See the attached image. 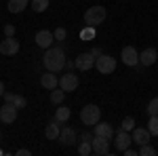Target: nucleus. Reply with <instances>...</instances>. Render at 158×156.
<instances>
[{
    "label": "nucleus",
    "instance_id": "1",
    "mask_svg": "<svg viewBox=\"0 0 158 156\" xmlns=\"http://www.w3.org/2000/svg\"><path fill=\"white\" fill-rule=\"evenodd\" d=\"M65 53H63V48L59 47H49L47 48V53H44V57H42V63H44V68L49 70V72H61L63 68H65Z\"/></svg>",
    "mask_w": 158,
    "mask_h": 156
},
{
    "label": "nucleus",
    "instance_id": "2",
    "mask_svg": "<svg viewBox=\"0 0 158 156\" xmlns=\"http://www.w3.org/2000/svg\"><path fill=\"white\" fill-rule=\"evenodd\" d=\"M99 120H101V110L95 103H89V106H85V108L80 110V122L85 124L86 129L95 127Z\"/></svg>",
    "mask_w": 158,
    "mask_h": 156
},
{
    "label": "nucleus",
    "instance_id": "3",
    "mask_svg": "<svg viewBox=\"0 0 158 156\" xmlns=\"http://www.w3.org/2000/svg\"><path fill=\"white\" fill-rule=\"evenodd\" d=\"M106 17H108L106 6L95 4V6H91V9H86V13H85V23L86 25H99V23H103V21H106Z\"/></svg>",
    "mask_w": 158,
    "mask_h": 156
},
{
    "label": "nucleus",
    "instance_id": "4",
    "mask_svg": "<svg viewBox=\"0 0 158 156\" xmlns=\"http://www.w3.org/2000/svg\"><path fill=\"white\" fill-rule=\"evenodd\" d=\"M95 68H97L99 74H114V70H116V59L112 55H108V53H103V55L95 57Z\"/></svg>",
    "mask_w": 158,
    "mask_h": 156
},
{
    "label": "nucleus",
    "instance_id": "5",
    "mask_svg": "<svg viewBox=\"0 0 158 156\" xmlns=\"http://www.w3.org/2000/svg\"><path fill=\"white\" fill-rule=\"evenodd\" d=\"M91 145H93V154H97V156L110 154V137H103V135H93Z\"/></svg>",
    "mask_w": 158,
    "mask_h": 156
},
{
    "label": "nucleus",
    "instance_id": "6",
    "mask_svg": "<svg viewBox=\"0 0 158 156\" xmlns=\"http://www.w3.org/2000/svg\"><path fill=\"white\" fill-rule=\"evenodd\" d=\"M131 144H133V137H131V133H129V131L120 129V131L114 133V145H116L118 152H124L127 148H131Z\"/></svg>",
    "mask_w": 158,
    "mask_h": 156
},
{
    "label": "nucleus",
    "instance_id": "7",
    "mask_svg": "<svg viewBox=\"0 0 158 156\" xmlns=\"http://www.w3.org/2000/svg\"><path fill=\"white\" fill-rule=\"evenodd\" d=\"M74 65H76V70H80V72H89L91 68H95V57L91 55V51L80 53V55L74 59Z\"/></svg>",
    "mask_w": 158,
    "mask_h": 156
},
{
    "label": "nucleus",
    "instance_id": "8",
    "mask_svg": "<svg viewBox=\"0 0 158 156\" xmlns=\"http://www.w3.org/2000/svg\"><path fill=\"white\" fill-rule=\"evenodd\" d=\"M0 53L4 57H13L19 53V40H15V36H6L0 42Z\"/></svg>",
    "mask_w": 158,
    "mask_h": 156
},
{
    "label": "nucleus",
    "instance_id": "9",
    "mask_svg": "<svg viewBox=\"0 0 158 156\" xmlns=\"http://www.w3.org/2000/svg\"><path fill=\"white\" fill-rule=\"evenodd\" d=\"M59 86L65 91V93H72V91H76L78 89V76L74 72H68V74H63L59 78Z\"/></svg>",
    "mask_w": 158,
    "mask_h": 156
},
{
    "label": "nucleus",
    "instance_id": "10",
    "mask_svg": "<svg viewBox=\"0 0 158 156\" xmlns=\"http://www.w3.org/2000/svg\"><path fill=\"white\" fill-rule=\"evenodd\" d=\"M17 120V108L13 103H4L0 108V122L2 124H13Z\"/></svg>",
    "mask_w": 158,
    "mask_h": 156
},
{
    "label": "nucleus",
    "instance_id": "11",
    "mask_svg": "<svg viewBox=\"0 0 158 156\" xmlns=\"http://www.w3.org/2000/svg\"><path fill=\"white\" fill-rule=\"evenodd\" d=\"M120 59L124 65H137L139 63V53H137V48L135 47H124L122 48V53H120Z\"/></svg>",
    "mask_w": 158,
    "mask_h": 156
},
{
    "label": "nucleus",
    "instance_id": "12",
    "mask_svg": "<svg viewBox=\"0 0 158 156\" xmlns=\"http://www.w3.org/2000/svg\"><path fill=\"white\" fill-rule=\"evenodd\" d=\"M131 137H133V144L137 145H143V144H150V139H152V133L148 131V127H135L133 131H131Z\"/></svg>",
    "mask_w": 158,
    "mask_h": 156
},
{
    "label": "nucleus",
    "instance_id": "13",
    "mask_svg": "<svg viewBox=\"0 0 158 156\" xmlns=\"http://www.w3.org/2000/svg\"><path fill=\"white\" fill-rule=\"evenodd\" d=\"M156 59H158V51L156 48H152V47H148V48H143L141 51V55H139V63L141 65H154L156 63Z\"/></svg>",
    "mask_w": 158,
    "mask_h": 156
},
{
    "label": "nucleus",
    "instance_id": "14",
    "mask_svg": "<svg viewBox=\"0 0 158 156\" xmlns=\"http://www.w3.org/2000/svg\"><path fill=\"white\" fill-rule=\"evenodd\" d=\"M36 44L40 48H49V47H53V40H55V36H53V32H49V30H40L36 34Z\"/></svg>",
    "mask_w": 158,
    "mask_h": 156
},
{
    "label": "nucleus",
    "instance_id": "15",
    "mask_svg": "<svg viewBox=\"0 0 158 156\" xmlns=\"http://www.w3.org/2000/svg\"><path fill=\"white\" fill-rule=\"evenodd\" d=\"M76 131L72 127H61V133H59V144L61 145H74L76 144Z\"/></svg>",
    "mask_w": 158,
    "mask_h": 156
},
{
    "label": "nucleus",
    "instance_id": "16",
    "mask_svg": "<svg viewBox=\"0 0 158 156\" xmlns=\"http://www.w3.org/2000/svg\"><path fill=\"white\" fill-rule=\"evenodd\" d=\"M61 122L57 118H53L49 122V124H47V127H44V137H47V139H51V141H55V139H59V133H61V127H59Z\"/></svg>",
    "mask_w": 158,
    "mask_h": 156
},
{
    "label": "nucleus",
    "instance_id": "17",
    "mask_svg": "<svg viewBox=\"0 0 158 156\" xmlns=\"http://www.w3.org/2000/svg\"><path fill=\"white\" fill-rule=\"evenodd\" d=\"M40 84H42L47 91H53V89H57V86H59L57 74H55V72H49V70H47V74H42V76H40Z\"/></svg>",
    "mask_w": 158,
    "mask_h": 156
},
{
    "label": "nucleus",
    "instance_id": "18",
    "mask_svg": "<svg viewBox=\"0 0 158 156\" xmlns=\"http://www.w3.org/2000/svg\"><path fill=\"white\" fill-rule=\"evenodd\" d=\"M2 97H4V103H13L17 110H21V108L27 106V99H25L23 95H15V93H6V91H4Z\"/></svg>",
    "mask_w": 158,
    "mask_h": 156
},
{
    "label": "nucleus",
    "instance_id": "19",
    "mask_svg": "<svg viewBox=\"0 0 158 156\" xmlns=\"http://www.w3.org/2000/svg\"><path fill=\"white\" fill-rule=\"evenodd\" d=\"M93 135H103V137H110V139H112V137H114V127H112L110 122H101V120H99L97 124L93 127Z\"/></svg>",
    "mask_w": 158,
    "mask_h": 156
},
{
    "label": "nucleus",
    "instance_id": "20",
    "mask_svg": "<svg viewBox=\"0 0 158 156\" xmlns=\"http://www.w3.org/2000/svg\"><path fill=\"white\" fill-rule=\"evenodd\" d=\"M27 6V0H9V4H6V9L11 13H21Z\"/></svg>",
    "mask_w": 158,
    "mask_h": 156
},
{
    "label": "nucleus",
    "instance_id": "21",
    "mask_svg": "<svg viewBox=\"0 0 158 156\" xmlns=\"http://www.w3.org/2000/svg\"><path fill=\"white\" fill-rule=\"evenodd\" d=\"M70 116H72V110H70V108H63V106H59L57 112H55V118L59 120V122H68Z\"/></svg>",
    "mask_w": 158,
    "mask_h": 156
},
{
    "label": "nucleus",
    "instance_id": "22",
    "mask_svg": "<svg viewBox=\"0 0 158 156\" xmlns=\"http://www.w3.org/2000/svg\"><path fill=\"white\" fill-rule=\"evenodd\" d=\"M63 97H65V91H63L61 86L51 91V101H53L55 106H61V103H63Z\"/></svg>",
    "mask_w": 158,
    "mask_h": 156
},
{
    "label": "nucleus",
    "instance_id": "23",
    "mask_svg": "<svg viewBox=\"0 0 158 156\" xmlns=\"http://www.w3.org/2000/svg\"><path fill=\"white\" fill-rule=\"evenodd\" d=\"M30 4H32V9H34L36 13H44L47 9H49V0H32Z\"/></svg>",
    "mask_w": 158,
    "mask_h": 156
},
{
    "label": "nucleus",
    "instance_id": "24",
    "mask_svg": "<svg viewBox=\"0 0 158 156\" xmlns=\"http://www.w3.org/2000/svg\"><path fill=\"white\" fill-rule=\"evenodd\" d=\"M137 154H141V156H154V154H156V148H154V145H150V144H143V145H139Z\"/></svg>",
    "mask_w": 158,
    "mask_h": 156
},
{
    "label": "nucleus",
    "instance_id": "25",
    "mask_svg": "<svg viewBox=\"0 0 158 156\" xmlns=\"http://www.w3.org/2000/svg\"><path fill=\"white\" fill-rule=\"evenodd\" d=\"M148 131L152 133L154 137H158V116H150V120H148Z\"/></svg>",
    "mask_w": 158,
    "mask_h": 156
},
{
    "label": "nucleus",
    "instance_id": "26",
    "mask_svg": "<svg viewBox=\"0 0 158 156\" xmlns=\"http://www.w3.org/2000/svg\"><path fill=\"white\" fill-rule=\"evenodd\" d=\"M80 38L82 40H93L95 38V25H86L85 30L80 32Z\"/></svg>",
    "mask_w": 158,
    "mask_h": 156
},
{
    "label": "nucleus",
    "instance_id": "27",
    "mask_svg": "<svg viewBox=\"0 0 158 156\" xmlns=\"http://www.w3.org/2000/svg\"><path fill=\"white\" fill-rule=\"evenodd\" d=\"M120 129H124V131H133L135 129V118L133 116H124V118H122V124H120Z\"/></svg>",
    "mask_w": 158,
    "mask_h": 156
},
{
    "label": "nucleus",
    "instance_id": "28",
    "mask_svg": "<svg viewBox=\"0 0 158 156\" xmlns=\"http://www.w3.org/2000/svg\"><path fill=\"white\" fill-rule=\"evenodd\" d=\"M91 152H93L91 141H80V145H78V154H80V156H89Z\"/></svg>",
    "mask_w": 158,
    "mask_h": 156
},
{
    "label": "nucleus",
    "instance_id": "29",
    "mask_svg": "<svg viewBox=\"0 0 158 156\" xmlns=\"http://www.w3.org/2000/svg\"><path fill=\"white\" fill-rule=\"evenodd\" d=\"M146 112L150 114V116H158V97H154V99H150V103H148Z\"/></svg>",
    "mask_w": 158,
    "mask_h": 156
},
{
    "label": "nucleus",
    "instance_id": "30",
    "mask_svg": "<svg viewBox=\"0 0 158 156\" xmlns=\"http://www.w3.org/2000/svg\"><path fill=\"white\" fill-rule=\"evenodd\" d=\"M53 36H55V40H65L68 32H65V27H57V30L53 32Z\"/></svg>",
    "mask_w": 158,
    "mask_h": 156
},
{
    "label": "nucleus",
    "instance_id": "31",
    "mask_svg": "<svg viewBox=\"0 0 158 156\" xmlns=\"http://www.w3.org/2000/svg\"><path fill=\"white\" fill-rule=\"evenodd\" d=\"M4 36H15V25H13V23L4 25Z\"/></svg>",
    "mask_w": 158,
    "mask_h": 156
},
{
    "label": "nucleus",
    "instance_id": "32",
    "mask_svg": "<svg viewBox=\"0 0 158 156\" xmlns=\"http://www.w3.org/2000/svg\"><path fill=\"white\" fill-rule=\"evenodd\" d=\"M80 139H82V141H91V139H93V135H91L89 131H85L82 135H80Z\"/></svg>",
    "mask_w": 158,
    "mask_h": 156
},
{
    "label": "nucleus",
    "instance_id": "33",
    "mask_svg": "<svg viewBox=\"0 0 158 156\" xmlns=\"http://www.w3.org/2000/svg\"><path fill=\"white\" fill-rule=\"evenodd\" d=\"M91 55H93V57H99V55H103V53H101V48H99V47H93V48H91Z\"/></svg>",
    "mask_w": 158,
    "mask_h": 156
},
{
    "label": "nucleus",
    "instance_id": "34",
    "mask_svg": "<svg viewBox=\"0 0 158 156\" xmlns=\"http://www.w3.org/2000/svg\"><path fill=\"white\" fill-rule=\"evenodd\" d=\"M17 154H19V156H30L32 152H30V150H25V148H21V150H17Z\"/></svg>",
    "mask_w": 158,
    "mask_h": 156
},
{
    "label": "nucleus",
    "instance_id": "35",
    "mask_svg": "<svg viewBox=\"0 0 158 156\" xmlns=\"http://www.w3.org/2000/svg\"><path fill=\"white\" fill-rule=\"evenodd\" d=\"M124 154H127V156H135V154H137V150H133V148H127V150H124Z\"/></svg>",
    "mask_w": 158,
    "mask_h": 156
},
{
    "label": "nucleus",
    "instance_id": "36",
    "mask_svg": "<svg viewBox=\"0 0 158 156\" xmlns=\"http://www.w3.org/2000/svg\"><path fill=\"white\" fill-rule=\"evenodd\" d=\"M65 68H68V70H72V68H76V65H74V61H65Z\"/></svg>",
    "mask_w": 158,
    "mask_h": 156
},
{
    "label": "nucleus",
    "instance_id": "37",
    "mask_svg": "<svg viewBox=\"0 0 158 156\" xmlns=\"http://www.w3.org/2000/svg\"><path fill=\"white\" fill-rule=\"evenodd\" d=\"M4 95V82H2V80H0V97Z\"/></svg>",
    "mask_w": 158,
    "mask_h": 156
},
{
    "label": "nucleus",
    "instance_id": "38",
    "mask_svg": "<svg viewBox=\"0 0 158 156\" xmlns=\"http://www.w3.org/2000/svg\"><path fill=\"white\" fill-rule=\"evenodd\" d=\"M0 156H2V148H0Z\"/></svg>",
    "mask_w": 158,
    "mask_h": 156
},
{
    "label": "nucleus",
    "instance_id": "39",
    "mask_svg": "<svg viewBox=\"0 0 158 156\" xmlns=\"http://www.w3.org/2000/svg\"><path fill=\"white\" fill-rule=\"evenodd\" d=\"M27 2H32V0H27Z\"/></svg>",
    "mask_w": 158,
    "mask_h": 156
},
{
    "label": "nucleus",
    "instance_id": "40",
    "mask_svg": "<svg viewBox=\"0 0 158 156\" xmlns=\"http://www.w3.org/2000/svg\"><path fill=\"white\" fill-rule=\"evenodd\" d=\"M0 135H2V133H0Z\"/></svg>",
    "mask_w": 158,
    "mask_h": 156
}]
</instances>
